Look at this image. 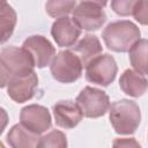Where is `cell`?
I'll return each mask as SVG.
<instances>
[{
  "label": "cell",
  "mask_w": 148,
  "mask_h": 148,
  "mask_svg": "<svg viewBox=\"0 0 148 148\" xmlns=\"http://www.w3.org/2000/svg\"><path fill=\"white\" fill-rule=\"evenodd\" d=\"M34 67H36L34 59L24 47H3L0 53L1 87L5 88L13 77L32 73Z\"/></svg>",
  "instance_id": "1"
},
{
  "label": "cell",
  "mask_w": 148,
  "mask_h": 148,
  "mask_svg": "<svg viewBox=\"0 0 148 148\" xmlns=\"http://www.w3.org/2000/svg\"><path fill=\"white\" fill-rule=\"evenodd\" d=\"M140 29L127 20L111 22L102 32L105 45L114 52H128L140 39Z\"/></svg>",
  "instance_id": "2"
},
{
  "label": "cell",
  "mask_w": 148,
  "mask_h": 148,
  "mask_svg": "<svg viewBox=\"0 0 148 148\" xmlns=\"http://www.w3.org/2000/svg\"><path fill=\"white\" fill-rule=\"evenodd\" d=\"M110 123L118 134H133L140 125L141 112L139 105L130 99L116 101L109 109Z\"/></svg>",
  "instance_id": "3"
},
{
  "label": "cell",
  "mask_w": 148,
  "mask_h": 148,
  "mask_svg": "<svg viewBox=\"0 0 148 148\" xmlns=\"http://www.w3.org/2000/svg\"><path fill=\"white\" fill-rule=\"evenodd\" d=\"M83 65L80 58L72 51L65 50L57 53L50 64V71L54 80L61 83H72L82 74Z\"/></svg>",
  "instance_id": "4"
},
{
  "label": "cell",
  "mask_w": 148,
  "mask_h": 148,
  "mask_svg": "<svg viewBox=\"0 0 148 148\" xmlns=\"http://www.w3.org/2000/svg\"><path fill=\"white\" fill-rule=\"evenodd\" d=\"M75 102L82 111L83 117L98 118L104 116L110 109L109 96L101 89L84 87L77 95Z\"/></svg>",
  "instance_id": "5"
},
{
  "label": "cell",
  "mask_w": 148,
  "mask_h": 148,
  "mask_svg": "<svg viewBox=\"0 0 148 148\" xmlns=\"http://www.w3.org/2000/svg\"><path fill=\"white\" fill-rule=\"evenodd\" d=\"M117 72L118 67L114 58L108 53L99 54L86 66V80L106 87L113 82Z\"/></svg>",
  "instance_id": "6"
},
{
  "label": "cell",
  "mask_w": 148,
  "mask_h": 148,
  "mask_svg": "<svg viewBox=\"0 0 148 148\" xmlns=\"http://www.w3.org/2000/svg\"><path fill=\"white\" fill-rule=\"evenodd\" d=\"M73 20L77 25L87 31L99 29L106 21V15L103 7L87 1H81L73 10Z\"/></svg>",
  "instance_id": "7"
},
{
  "label": "cell",
  "mask_w": 148,
  "mask_h": 148,
  "mask_svg": "<svg viewBox=\"0 0 148 148\" xmlns=\"http://www.w3.org/2000/svg\"><path fill=\"white\" fill-rule=\"evenodd\" d=\"M20 123L34 133L43 134L50 130L52 119L49 110L39 104L24 106L20 112Z\"/></svg>",
  "instance_id": "8"
},
{
  "label": "cell",
  "mask_w": 148,
  "mask_h": 148,
  "mask_svg": "<svg viewBox=\"0 0 148 148\" xmlns=\"http://www.w3.org/2000/svg\"><path fill=\"white\" fill-rule=\"evenodd\" d=\"M22 47H24L29 52V54L34 59L35 66L38 68H43L50 65L56 56L54 46L47 38L40 35L28 37L23 42Z\"/></svg>",
  "instance_id": "9"
},
{
  "label": "cell",
  "mask_w": 148,
  "mask_h": 148,
  "mask_svg": "<svg viewBox=\"0 0 148 148\" xmlns=\"http://www.w3.org/2000/svg\"><path fill=\"white\" fill-rule=\"evenodd\" d=\"M7 94L16 103H24L31 99L38 87V76L35 71L28 75L16 76L7 83Z\"/></svg>",
  "instance_id": "10"
},
{
  "label": "cell",
  "mask_w": 148,
  "mask_h": 148,
  "mask_svg": "<svg viewBox=\"0 0 148 148\" xmlns=\"http://www.w3.org/2000/svg\"><path fill=\"white\" fill-rule=\"evenodd\" d=\"M51 35L59 46L72 47L81 35V28L73 20V17L62 16L53 22Z\"/></svg>",
  "instance_id": "11"
},
{
  "label": "cell",
  "mask_w": 148,
  "mask_h": 148,
  "mask_svg": "<svg viewBox=\"0 0 148 148\" xmlns=\"http://www.w3.org/2000/svg\"><path fill=\"white\" fill-rule=\"evenodd\" d=\"M56 124L65 130L74 128L82 120V111L76 102L73 101H59L52 108Z\"/></svg>",
  "instance_id": "12"
},
{
  "label": "cell",
  "mask_w": 148,
  "mask_h": 148,
  "mask_svg": "<svg viewBox=\"0 0 148 148\" xmlns=\"http://www.w3.org/2000/svg\"><path fill=\"white\" fill-rule=\"evenodd\" d=\"M120 89L131 97H140L148 90V80L136 69H126L119 79Z\"/></svg>",
  "instance_id": "13"
},
{
  "label": "cell",
  "mask_w": 148,
  "mask_h": 148,
  "mask_svg": "<svg viewBox=\"0 0 148 148\" xmlns=\"http://www.w3.org/2000/svg\"><path fill=\"white\" fill-rule=\"evenodd\" d=\"M81 60L83 67H86L94 58L99 56L103 51L99 39L94 35H86L79 42H76L71 49Z\"/></svg>",
  "instance_id": "14"
},
{
  "label": "cell",
  "mask_w": 148,
  "mask_h": 148,
  "mask_svg": "<svg viewBox=\"0 0 148 148\" xmlns=\"http://www.w3.org/2000/svg\"><path fill=\"white\" fill-rule=\"evenodd\" d=\"M39 134L31 132L21 123L14 125L8 134L7 141L13 148H35L39 143Z\"/></svg>",
  "instance_id": "15"
},
{
  "label": "cell",
  "mask_w": 148,
  "mask_h": 148,
  "mask_svg": "<svg viewBox=\"0 0 148 148\" xmlns=\"http://www.w3.org/2000/svg\"><path fill=\"white\" fill-rule=\"evenodd\" d=\"M128 53L133 68L145 75H148V39H139Z\"/></svg>",
  "instance_id": "16"
},
{
  "label": "cell",
  "mask_w": 148,
  "mask_h": 148,
  "mask_svg": "<svg viewBox=\"0 0 148 148\" xmlns=\"http://www.w3.org/2000/svg\"><path fill=\"white\" fill-rule=\"evenodd\" d=\"M16 25V13L6 0H1L0 13V28H1V43H5L12 36Z\"/></svg>",
  "instance_id": "17"
},
{
  "label": "cell",
  "mask_w": 148,
  "mask_h": 148,
  "mask_svg": "<svg viewBox=\"0 0 148 148\" xmlns=\"http://www.w3.org/2000/svg\"><path fill=\"white\" fill-rule=\"evenodd\" d=\"M76 7V0H47L45 5V10L51 17H62L73 13Z\"/></svg>",
  "instance_id": "18"
},
{
  "label": "cell",
  "mask_w": 148,
  "mask_h": 148,
  "mask_svg": "<svg viewBox=\"0 0 148 148\" xmlns=\"http://www.w3.org/2000/svg\"><path fill=\"white\" fill-rule=\"evenodd\" d=\"M38 147L42 148H47V147H52V148H65L67 147V140H66V135L58 130H53L51 132H49L47 134L40 136L39 139V143Z\"/></svg>",
  "instance_id": "19"
},
{
  "label": "cell",
  "mask_w": 148,
  "mask_h": 148,
  "mask_svg": "<svg viewBox=\"0 0 148 148\" xmlns=\"http://www.w3.org/2000/svg\"><path fill=\"white\" fill-rule=\"evenodd\" d=\"M139 2L140 0H111V9L119 16H130Z\"/></svg>",
  "instance_id": "20"
},
{
  "label": "cell",
  "mask_w": 148,
  "mask_h": 148,
  "mask_svg": "<svg viewBox=\"0 0 148 148\" xmlns=\"http://www.w3.org/2000/svg\"><path fill=\"white\" fill-rule=\"evenodd\" d=\"M132 15L140 24L148 25V0H140Z\"/></svg>",
  "instance_id": "21"
},
{
  "label": "cell",
  "mask_w": 148,
  "mask_h": 148,
  "mask_svg": "<svg viewBox=\"0 0 148 148\" xmlns=\"http://www.w3.org/2000/svg\"><path fill=\"white\" fill-rule=\"evenodd\" d=\"M113 147H140V143L136 142L135 139L131 138V139H127V138H123V139H116L112 143Z\"/></svg>",
  "instance_id": "22"
},
{
  "label": "cell",
  "mask_w": 148,
  "mask_h": 148,
  "mask_svg": "<svg viewBox=\"0 0 148 148\" xmlns=\"http://www.w3.org/2000/svg\"><path fill=\"white\" fill-rule=\"evenodd\" d=\"M81 1H87V2H92V3H96L101 7H104L108 2V0H81Z\"/></svg>",
  "instance_id": "23"
}]
</instances>
